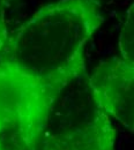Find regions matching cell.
Masks as SVG:
<instances>
[{
  "label": "cell",
  "instance_id": "1",
  "mask_svg": "<svg viewBox=\"0 0 134 150\" xmlns=\"http://www.w3.org/2000/svg\"><path fill=\"white\" fill-rule=\"evenodd\" d=\"M103 22L97 0L48 4L11 36L0 64L61 91L87 74L84 50Z\"/></svg>",
  "mask_w": 134,
  "mask_h": 150
},
{
  "label": "cell",
  "instance_id": "7",
  "mask_svg": "<svg viewBox=\"0 0 134 150\" xmlns=\"http://www.w3.org/2000/svg\"><path fill=\"white\" fill-rule=\"evenodd\" d=\"M0 150H13L12 148H9V146L7 144V142L5 141V139L2 137L1 133H0Z\"/></svg>",
  "mask_w": 134,
  "mask_h": 150
},
{
  "label": "cell",
  "instance_id": "2",
  "mask_svg": "<svg viewBox=\"0 0 134 150\" xmlns=\"http://www.w3.org/2000/svg\"><path fill=\"white\" fill-rule=\"evenodd\" d=\"M87 76L74 79L59 93L37 150H116L115 126L94 100Z\"/></svg>",
  "mask_w": 134,
  "mask_h": 150
},
{
  "label": "cell",
  "instance_id": "4",
  "mask_svg": "<svg viewBox=\"0 0 134 150\" xmlns=\"http://www.w3.org/2000/svg\"><path fill=\"white\" fill-rule=\"evenodd\" d=\"M90 93L102 111L134 131V65L120 57L101 61L87 76Z\"/></svg>",
  "mask_w": 134,
  "mask_h": 150
},
{
  "label": "cell",
  "instance_id": "5",
  "mask_svg": "<svg viewBox=\"0 0 134 150\" xmlns=\"http://www.w3.org/2000/svg\"><path fill=\"white\" fill-rule=\"evenodd\" d=\"M118 47L120 58L130 65H134V5L127 11L126 19L119 33Z\"/></svg>",
  "mask_w": 134,
  "mask_h": 150
},
{
  "label": "cell",
  "instance_id": "6",
  "mask_svg": "<svg viewBox=\"0 0 134 150\" xmlns=\"http://www.w3.org/2000/svg\"><path fill=\"white\" fill-rule=\"evenodd\" d=\"M9 38H11V35L8 34L7 25H6V23H5L4 9H2L1 1H0V58L4 54L5 50L7 49V45H8V43H9Z\"/></svg>",
  "mask_w": 134,
  "mask_h": 150
},
{
  "label": "cell",
  "instance_id": "3",
  "mask_svg": "<svg viewBox=\"0 0 134 150\" xmlns=\"http://www.w3.org/2000/svg\"><path fill=\"white\" fill-rule=\"evenodd\" d=\"M59 90L0 64V133L16 150H37Z\"/></svg>",
  "mask_w": 134,
  "mask_h": 150
}]
</instances>
